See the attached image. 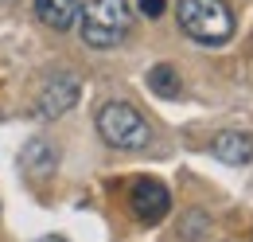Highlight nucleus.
<instances>
[{
	"label": "nucleus",
	"instance_id": "nucleus-7",
	"mask_svg": "<svg viewBox=\"0 0 253 242\" xmlns=\"http://www.w3.org/2000/svg\"><path fill=\"white\" fill-rule=\"evenodd\" d=\"M20 168H24V176H32V180H47V176L59 168V149H55L51 141L35 137V141H28L24 152H20Z\"/></svg>",
	"mask_w": 253,
	"mask_h": 242
},
{
	"label": "nucleus",
	"instance_id": "nucleus-10",
	"mask_svg": "<svg viewBox=\"0 0 253 242\" xmlns=\"http://www.w3.org/2000/svg\"><path fill=\"white\" fill-rule=\"evenodd\" d=\"M164 8H168L164 0H136V12H140V16H148V20L164 16Z\"/></svg>",
	"mask_w": 253,
	"mask_h": 242
},
{
	"label": "nucleus",
	"instance_id": "nucleus-9",
	"mask_svg": "<svg viewBox=\"0 0 253 242\" xmlns=\"http://www.w3.org/2000/svg\"><path fill=\"white\" fill-rule=\"evenodd\" d=\"M148 86H152V94H160V98H179V74H175L168 62H160V66L148 70Z\"/></svg>",
	"mask_w": 253,
	"mask_h": 242
},
{
	"label": "nucleus",
	"instance_id": "nucleus-11",
	"mask_svg": "<svg viewBox=\"0 0 253 242\" xmlns=\"http://www.w3.org/2000/svg\"><path fill=\"white\" fill-rule=\"evenodd\" d=\"M39 242H66V239H59V235H47V239H39Z\"/></svg>",
	"mask_w": 253,
	"mask_h": 242
},
{
	"label": "nucleus",
	"instance_id": "nucleus-5",
	"mask_svg": "<svg viewBox=\"0 0 253 242\" xmlns=\"http://www.w3.org/2000/svg\"><path fill=\"white\" fill-rule=\"evenodd\" d=\"M128 207L144 227H156L160 219L171 211V191L160 180H152V176H140L132 183V191H128Z\"/></svg>",
	"mask_w": 253,
	"mask_h": 242
},
{
	"label": "nucleus",
	"instance_id": "nucleus-6",
	"mask_svg": "<svg viewBox=\"0 0 253 242\" xmlns=\"http://www.w3.org/2000/svg\"><path fill=\"white\" fill-rule=\"evenodd\" d=\"M211 156L222 160V164H250L253 160V133H242V129H222L218 137L211 141Z\"/></svg>",
	"mask_w": 253,
	"mask_h": 242
},
{
	"label": "nucleus",
	"instance_id": "nucleus-4",
	"mask_svg": "<svg viewBox=\"0 0 253 242\" xmlns=\"http://www.w3.org/2000/svg\"><path fill=\"white\" fill-rule=\"evenodd\" d=\"M78 94H82V82H78L74 70H51V74L43 78L39 94H35V114L47 118V121L63 118L66 110H74Z\"/></svg>",
	"mask_w": 253,
	"mask_h": 242
},
{
	"label": "nucleus",
	"instance_id": "nucleus-3",
	"mask_svg": "<svg viewBox=\"0 0 253 242\" xmlns=\"http://www.w3.org/2000/svg\"><path fill=\"white\" fill-rule=\"evenodd\" d=\"M94 125H97V137L109 149H121V152L148 149V141H152V129H148L144 114L136 106H128V102H105L97 110Z\"/></svg>",
	"mask_w": 253,
	"mask_h": 242
},
{
	"label": "nucleus",
	"instance_id": "nucleus-2",
	"mask_svg": "<svg viewBox=\"0 0 253 242\" xmlns=\"http://www.w3.org/2000/svg\"><path fill=\"white\" fill-rule=\"evenodd\" d=\"M175 20L179 31L203 47H218L234 35V8L226 0H179Z\"/></svg>",
	"mask_w": 253,
	"mask_h": 242
},
{
	"label": "nucleus",
	"instance_id": "nucleus-1",
	"mask_svg": "<svg viewBox=\"0 0 253 242\" xmlns=\"http://www.w3.org/2000/svg\"><path fill=\"white\" fill-rule=\"evenodd\" d=\"M128 31H132L128 0H90L82 8V16H78V35L94 51H109V47L125 43Z\"/></svg>",
	"mask_w": 253,
	"mask_h": 242
},
{
	"label": "nucleus",
	"instance_id": "nucleus-8",
	"mask_svg": "<svg viewBox=\"0 0 253 242\" xmlns=\"http://www.w3.org/2000/svg\"><path fill=\"white\" fill-rule=\"evenodd\" d=\"M82 4L78 0H35V20L47 24L51 31H70L78 28Z\"/></svg>",
	"mask_w": 253,
	"mask_h": 242
}]
</instances>
